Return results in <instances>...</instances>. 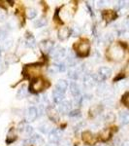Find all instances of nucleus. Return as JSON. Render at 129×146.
<instances>
[{
    "label": "nucleus",
    "instance_id": "nucleus-1",
    "mask_svg": "<svg viewBox=\"0 0 129 146\" xmlns=\"http://www.w3.org/2000/svg\"><path fill=\"white\" fill-rule=\"evenodd\" d=\"M108 56L114 60H120L124 56V50L119 44H113L109 48Z\"/></svg>",
    "mask_w": 129,
    "mask_h": 146
},
{
    "label": "nucleus",
    "instance_id": "nucleus-2",
    "mask_svg": "<svg viewBox=\"0 0 129 146\" xmlns=\"http://www.w3.org/2000/svg\"><path fill=\"white\" fill-rule=\"evenodd\" d=\"M23 75L27 78H34L40 73V66L38 64H28L23 68Z\"/></svg>",
    "mask_w": 129,
    "mask_h": 146
},
{
    "label": "nucleus",
    "instance_id": "nucleus-3",
    "mask_svg": "<svg viewBox=\"0 0 129 146\" xmlns=\"http://www.w3.org/2000/svg\"><path fill=\"white\" fill-rule=\"evenodd\" d=\"M90 49V44L88 40H82L78 44H76V51L80 56H88Z\"/></svg>",
    "mask_w": 129,
    "mask_h": 146
},
{
    "label": "nucleus",
    "instance_id": "nucleus-4",
    "mask_svg": "<svg viewBox=\"0 0 129 146\" xmlns=\"http://www.w3.org/2000/svg\"><path fill=\"white\" fill-rule=\"evenodd\" d=\"M74 16V10L70 8V6L65 5L62 7V9L60 10V18L62 19L63 21L67 22V21H70Z\"/></svg>",
    "mask_w": 129,
    "mask_h": 146
},
{
    "label": "nucleus",
    "instance_id": "nucleus-5",
    "mask_svg": "<svg viewBox=\"0 0 129 146\" xmlns=\"http://www.w3.org/2000/svg\"><path fill=\"white\" fill-rule=\"evenodd\" d=\"M112 75V69L107 66H101L98 69L97 71V81L98 80H105V79H108L110 78Z\"/></svg>",
    "mask_w": 129,
    "mask_h": 146
},
{
    "label": "nucleus",
    "instance_id": "nucleus-6",
    "mask_svg": "<svg viewBox=\"0 0 129 146\" xmlns=\"http://www.w3.org/2000/svg\"><path fill=\"white\" fill-rule=\"evenodd\" d=\"M53 46H55V42L51 41V40H43L39 43L40 50L45 54H48L51 51H53Z\"/></svg>",
    "mask_w": 129,
    "mask_h": 146
},
{
    "label": "nucleus",
    "instance_id": "nucleus-7",
    "mask_svg": "<svg viewBox=\"0 0 129 146\" xmlns=\"http://www.w3.org/2000/svg\"><path fill=\"white\" fill-rule=\"evenodd\" d=\"M45 87H46L45 81L40 78H37V79H34L33 81L31 82V84H30V90L32 92H40V91L44 90Z\"/></svg>",
    "mask_w": 129,
    "mask_h": 146
},
{
    "label": "nucleus",
    "instance_id": "nucleus-8",
    "mask_svg": "<svg viewBox=\"0 0 129 146\" xmlns=\"http://www.w3.org/2000/svg\"><path fill=\"white\" fill-rule=\"evenodd\" d=\"M84 67L83 65H77V66H73L71 67L69 69V71H68V77L73 80H76L79 78L80 74H81L82 72L84 71Z\"/></svg>",
    "mask_w": 129,
    "mask_h": 146
},
{
    "label": "nucleus",
    "instance_id": "nucleus-9",
    "mask_svg": "<svg viewBox=\"0 0 129 146\" xmlns=\"http://www.w3.org/2000/svg\"><path fill=\"white\" fill-rule=\"evenodd\" d=\"M62 133L58 129H53L49 133V140L51 143H58L61 139Z\"/></svg>",
    "mask_w": 129,
    "mask_h": 146
},
{
    "label": "nucleus",
    "instance_id": "nucleus-10",
    "mask_svg": "<svg viewBox=\"0 0 129 146\" xmlns=\"http://www.w3.org/2000/svg\"><path fill=\"white\" fill-rule=\"evenodd\" d=\"M38 117V111L35 107H29L24 113V118L26 122H33Z\"/></svg>",
    "mask_w": 129,
    "mask_h": 146
},
{
    "label": "nucleus",
    "instance_id": "nucleus-11",
    "mask_svg": "<svg viewBox=\"0 0 129 146\" xmlns=\"http://www.w3.org/2000/svg\"><path fill=\"white\" fill-rule=\"evenodd\" d=\"M65 56V49L63 47H60V46H57L55 47V49L53 50V53H51V58L53 60H60V58H64Z\"/></svg>",
    "mask_w": 129,
    "mask_h": 146
},
{
    "label": "nucleus",
    "instance_id": "nucleus-12",
    "mask_svg": "<svg viewBox=\"0 0 129 146\" xmlns=\"http://www.w3.org/2000/svg\"><path fill=\"white\" fill-rule=\"evenodd\" d=\"M96 81H97V78H96V76H94V75L90 74V73H88V74L84 75V84L88 88H91V87L94 86Z\"/></svg>",
    "mask_w": 129,
    "mask_h": 146
},
{
    "label": "nucleus",
    "instance_id": "nucleus-13",
    "mask_svg": "<svg viewBox=\"0 0 129 146\" xmlns=\"http://www.w3.org/2000/svg\"><path fill=\"white\" fill-rule=\"evenodd\" d=\"M46 112H47V115H48V117L51 120V121L57 122L58 120H59V114H58L57 110H56L55 108L50 106V107L47 108Z\"/></svg>",
    "mask_w": 129,
    "mask_h": 146
},
{
    "label": "nucleus",
    "instance_id": "nucleus-14",
    "mask_svg": "<svg viewBox=\"0 0 129 146\" xmlns=\"http://www.w3.org/2000/svg\"><path fill=\"white\" fill-rule=\"evenodd\" d=\"M83 140L88 144L92 145L96 142V137L90 131H84V133H83Z\"/></svg>",
    "mask_w": 129,
    "mask_h": 146
},
{
    "label": "nucleus",
    "instance_id": "nucleus-15",
    "mask_svg": "<svg viewBox=\"0 0 129 146\" xmlns=\"http://www.w3.org/2000/svg\"><path fill=\"white\" fill-rule=\"evenodd\" d=\"M72 108V102L71 101H63V102L60 103L59 105V111L60 113H62V114H69L70 113V110H71Z\"/></svg>",
    "mask_w": 129,
    "mask_h": 146
},
{
    "label": "nucleus",
    "instance_id": "nucleus-16",
    "mask_svg": "<svg viewBox=\"0 0 129 146\" xmlns=\"http://www.w3.org/2000/svg\"><path fill=\"white\" fill-rule=\"evenodd\" d=\"M70 36V30L69 28L64 27H61L59 30H58V38L61 41H65L69 38Z\"/></svg>",
    "mask_w": 129,
    "mask_h": 146
},
{
    "label": "nucleus",
    "instance_id": "nucleus-17",
    "mask_svg": "<svg viewBox=\"0 0 129 146\" xmlns=\"http://www.w3.org/2000/svg\"><path fill=\"white\" fill-rule=\"evenodd\" d=\"M53 100L56 103L63 102V100H64V93H62V92L55 89L53 92Z\"/></svg>",
    "mask_w": 129,
    "mask_h": 146
},
{
    "label": "nucleus",
    "instance_id": "nucleus-18",
    "mask_svg": "<svg viewBox=\"0 0 129 146\" xmlns=\"http://www.w3.org/2000/svg\"><path fill=\"white\" fill-rule=\"evenodd\" d=\"M96 93H97L98 96H107L108 93H109V88H108V86L105 83H101L98 85Z\"/></svg>",
    "mask_w": 129,
    "mask_h": 146
},
{
    "label": "nucleus",
    "instance_id": "nucleus-19",
    "mask_svg": "<svg viewBox=\"0 0 129 146\" xmlns=\"http://www.w3.org/2000/svg\"><path fill=\"white\" fill-rule=\"evenodd\" d=\"M102 17L104 19L105 21L107 22H110V21H113L115 18L116 17V13L114 11H111V10H108V11H104L102 13Z\"/></svg>",
    "mask_w": 129,
    "mask_h": 146
},
{
    "label": "nucleus",
    "instance_id": "nucleus-20",
    "mask_svg": "<svg viewBox=\"0 0 129 146\" xmlns=\"http://www.w3.org/2000/svg\"><path fill=\"white\" fill-rule=\"evenodd\" d=\"M28 95V90H27V87L25 85H22L20 89H18V93H17V98L18 100H22V98H26Z\"/></svg>",
    "mask_w": 129,
    "mask_h": 146
},
{
    "label": "nucleus",
    "instance_id": "nucleus-21",
    "mask_svg": "<svg viewBox=\"0 0 129 146\" xmlns=\"http://www.w3.org/2000/svg\"><path fill=\"white\" fill-rule=\"evenodd\" d=\"M30 142L33 143V144L36 146H43L45 141H44V138L42 137V136H40L38 135H35L30 138Z\"/></svg>",
    "mask_w": 129,
    "mask_h": 146
},
{
    "label": "nucleus",
    "instance_id": "nucleus-22",
    "mask_svg": "<svg viewBox=\"0 0 129 146\" xmlns=\"http://www.w3.org/2000/svg\"><path fill=\"white\" fill-rule=\"evenodd\" d=\"M67 88H68V84L65 80H58L57 83L55 85L56 90L62 92V93H65V91L67 90Z\"/></svg>",
    "mask_w": 129,
    "mask_h": 146
},
{
    "label": "nucleus",
    "instance_id": "nucleus-23",
    "mask_svg": "<svg viewBox=\"0 0 129 146\" xmlns=\"http://www.w3.org/2000/svg\"><path fill=\"white\" fill-rule=\"evenodd\" d=\"M70 93L72 94L74 96H79L80 93H81V90H80V87L78 86V84L75 83V82H72L70 84Z\"/></svg>",
    "mask_w": 129,
    "mask_h": 146
},
{
    "label": "nucleus",
    "instance_id": "nucleus-24",
    "mask_svg": "<svg viewBox=\"0 0 129 146\" xmlns=\"http://www.w3.org/2000/svg\"><path fill=\"white\" fill-rule=\"evenodd\" d=\"M16 139H17V135H16V133H15V129H12L9 131V133H7L6 142L8 143V144H10V143H13Z\"/></svg>",
    "mask_w": 129,
    "mask_h": 146
},
{
    "label": "nucleus",
    "instance_id": "nucleus-25",
    "mask_svg": "<svg viewBox=\"0 0 129 146\" xmlns=\"http://www.w3.org/2000/svg\"><path fill=\"white\" fill-rule=\"evenodd\" d=\"M47 23H48V20H47V18L46 17H40L38 20H36L34 22V27H36V28H40V27H45V25H47Z\"/></svg>",
    "mask_w": 129,
    "mask_h": 146
},
{
    "label": "nucleus",
    "instance_id": "nucleus-26",
    "mask_svg": "<svg viewBox=\"0 0 129 146\" xmlns=\"http://www.w3.org/2000/svg\"><path fill=\"white\" fill-rule=\"evenodd\" d=\"M119 121L122 125L129 123V113L127 111H120L119 113Z\"/></svg>",
    "mask_w": 129,
    "mask_h": 146
},
{
    "label": "nucleus",
    "instance_id": "nucleus-27",
    "mask_svg": "<svg viewBox=\"0 0 129 146\" xmlns=\"http://www.w3.org/2000/svg\"><path fill=\"white\" fill-rule=\"evenodd\" d=\"M51 129V125L50 123H43L39 126V131L43 133H48Z\"/></svg>",
    "mask_w": 129,
    "mask_h": 146
},
{
    "label": "nucleus",
    "instance_id": "nucleus-28",
    "mask_svg": "<svg viewBox=\"0 0 129 146\" xmlns=\"http://www.w3.org/2000/svg\"><path fill=\"white\" fill-rule=\"evenodd\" d=\"M25 13H26V17L29 20H32V19H34L37 16V11L34 8H27Z\"/></svg>",
    "mask_w": 129,
    "mask_h": 146
},
{
    "label": "nucleus",
    "instance_id": "nucleus-29",
    "mask_svg": "<svg viewBox=\"0 0 129 146\" xmlns=\"http://www.w3.org/2000/svg\"><path fill=\"white\" fill-rule=\"evenodd\" d=\"M25 45H26L27 47H29V48H34L35 46H36V40H35V38L33 36H28L26 41H25Z\"/></svg>",
    "mask_w": 129,
    "mask_h": 146
},
{
    "label": "nucleus",
    "instance_id": "nucleus-30",
    "mask_svg": "<svg viewBox=\"0 0 129 146\" xmlns=\"http://www.w3.org/2000/svg\"><path fill=\"white\" fill-rule=\"evenodd\" d=\"M18 60L17 56H16L14 54H8L6 56V62L9 63V64H12V63H15Z\"/></svg>",
    "mask_w": 129,
    "mask_h": 146
},
{
    "label": "nucleus",
    "instance_id": "nucleus-31",
    "mask_svg": "<svg viewBox=\"0 0 129 146\" xmlns=\"http://www.w3.org/2000/svg\"><path fill=\"white\" fill-rule=\"evenodd\" d=\"M32 133H33V128H32L31 126H29V125H25L24 129H23V131H22L23 135L29 136L32 135Z\"/></svg>",
    "mask_w": 129,
    "mask_h": 146
},
{
    "label": "nucleus",
    "instance_id": "nucleus-32",
    "mask_svg": "<svg viewBox=\"0 0 129 146\" xmlns=\"http://www.w3.org/2000/svg\"><path fill=\"white\" fill-rule=\"evenodd\" d=\"M105 121L107 122V123H112V122H114L115 120H116V115L114 114V113L112 112H109L106 114V116H105Z\"/></svg>",
    "mask_w": 129,
    "mask_h": 146
},
{
    "label": "nucleus",
    "instance_id": "nucleus-33",
    "mask_svg": "<svg viewBox=\"0 0 129 146\" xmlns=\"http://www.w3.org/2000/svg\"><path fill=\"white\" fill-rule=\"evenodd\" d=\"M12 46H13V41H12L11 39L7 40V41H5L3 43V45H2V49H3L4 51H7V50H9Z\"/></svg>",
    "mask_w": 129,
    "mask_h": 146
},
{
    "label": "nucleus",
    "instance_id": "nucleus-34",
    "mask_svg": "<svg viewBox=\"0 0 129 146\" xmlns=\"http://www.w3.org/2000/svg\"><path fill=\"white\" fill-rule=\"evenodd\" d=\"M100 136H101V138L103 140H106L109 138L110 136V129H103L101 131V133H100Z\"/></svg>",
    "mask_w": 129,
    "mask_h": 146
},
{
    "label": "nucleus",
    "instance_id": "nucleus-35",
    "mask_svg": "<svg viewBox=\"0 0 129 146\" xmlns=\"http://www.w3.org/2000/svg\"><path fill=\"white\" fill-rule=\"evenodd\" d=\"M81 33H82L81 27H79L78 25L73 27V28H72V35H73V36H79Z\"/></svg>",
    "mask_w": 129,
    "mask_h": 146
},
{
    "label": "nucleus",
    "instance_id": "nucleus-36",
    "mask_svg": "<svg viewBox=\"0 0 129 146\" xmlns=\"http://www.w3.org/2000/svg\"><path fill=\"white\" fill-rule=\"evenodd\" d=\"M18 25V23H17V20L14 18H11L10 20L8 21V27L9 28H15L17 27Z\"/></svg>",
    "mask_w": 129,
    "mask_h": 146
},
{
    "label": "nucleus",
    "instance_id": "nucleus-37",
    "mask_svg": "<svg viewBox=\"0 0 129 146\" xmlns=\"http://www.w3.org/2000/svg\"><path fill=\"white\" fill-rule=\"evenodd\" d=\"M7 70V63L0 60V75H2Z\"/></svg>",
    "mask_w": 129,
    "mask_h": 146
},
{
    "label": "nucleus",
    "instance_id": "nucleus-38",
    "mask_svg": "<svg viewBox=\"0 0 129 146\" xmlns=\"http://www.w3.org/2000/svg\"><path fill=\"white\" fill-rule=\"evenodd\" d=\"M104 40L105 42H108V43H110V42H112L113 40H114V36H113L112 33H108L104 36Z\"/></svg>",
    "mask_w": 129,
    "mask_h": 146
},
{
    "label": "nucleus",
    "instance_id": "nucleus-39",
    "mask_svg": "<svg viewBox=\"0 0 129 146\" xmlns=\"http://www.w3.org/2000/svg\"><path fill=\"white\" fill-rule=\"evenodd\" d=\"M122 102L126 105V106L129 107V93H126L125 95H124L123 98H122Z\"/></svg>",
    "mask_w": 129,
    "mask_h": 146
},
{
    "label": "nucleus",
    "instance_id": "nucleus-40",
    "mask_svg": "<svg viewBox=\"0 0 129 146\" xmlns=\"http://www.w3.org/2000/svg\"><path fill=\"white\" fill-rule=\"evenodd\" d=\"M100 111H101V108H100V106H94V107H92V109H91V114L92 115L99 114Z\"/></svg>",
    "mask_w": 129,
    "mask_h": 146
},
{
    "label": "nucleus",
    "instance_id": "nucleus-41",
    "mask_svg": "<svg viewBox=\"0 0 129 146\" xmlns=\"http://www.w3.org/2000/svg\"><path fill=\"white\" fill-rule=\"evenodd\" d=\"M69 116L70 117H79V116H81V112H80L79 110H73V111H70Z\"/></svg>",
    "mask_w": 129,
    "mask_h": 146
},
{
    "label": "nucleus",
    "instance_id": "nucleus-42",
    "mask_svg": "<svg viewBox=\"0 0 129 146\" xmlns=\"http://www.w3.org/2000/svg\"><path fill=\"white\" fill-rule=\"evenodd\" d=\"M114 100H111V98H108V100H106L104 101V104H106L107 106H113V105H114Z\"/></svg>",
    "mask_w": 129,
    "mask_h": 146
},
{
    "label": "nucleus",
    "instance_id": "nucleus-43",
    "mask_svg": "<svg viewBox=\"0 0 129 146\" xmlns=\"http://www.w3.org/2000/svg\"><path fill=\"white\" fill-rule=\"evenodd\" d=\"M107 2L106 1H98L97 2V7L98 8H103V7H105L107 5Z\"/></svg>",
    "mask_w": 129,
    "mask_h": 146
},
{
    "label": "nucleus",
    "instance_id": "nucleus-44",
    "mask_svg": "<svg viewBox=\"0 0 129 146\" xmlns=\"http://www.w3.org/2000/svg\"><path fill=\"white\" fill-rule=\"evenodd\" d=\"M124 3H125L124 1H118L116 7H118V8H119V9H120V8H123V7H124Z\"/></svg>",
    "mask_w": 129,
    "mask_h": 146
},
{
    "label": "nucleus",
    "instance_id": "nucleus-45",
    "mask_svg": "<svg viewBox=\"0 0 129 146\" xmlns=\"http://www.w3.org/2000/svg\"><path fill=\"white\" fill-rule=\"evenodd\" d=\"M5 38V32L4 31H0V39Z\"/></svg>",
    "mask_w": 129,
    "mask_h": 146
},
{
    "label": "nucleus",
    "instance_id": "nucleus-46",
    "mask_svg": "<svg viewBox=\"0 0 129 146\" xmlns=\"http://www.w3.org/2000/svg\"><path fill=\"white\" fill-rule=\"evenodd\" d=\"M122 146H129V139L128 140H125L123 142V144H122Z\"/></svg>",
    "mask_w": 129,
    "mask_h": 146
},
{
    "label": "nucleus",
    "instance_id": "nucleus-47",
    "mask_svg": "<svg viewBox=\"0 0 129 146\" xmlns=\"http://www.w3.org/2000/svg\"><path fill=\"white\" fill-rule=\"evenodd\" d=\"M125 71L129 73V62L127 63V64H126V67H125Z\"/></svg>",
    "mask_w": 129,
    "mask_h": 146
},
{
    "label": "nucleus",
    "instance_id": "nucleus-48",
    "mask_svg": "<svg viewBox=\"0 0 129 146\" xmlns=\"http://www.w3.org/2000/svg\"><path fill=\"white\" fill-rule=\"evenodd\" d=\"M47 146H51V145H47Z\"/></svg>",
    "mask_w": 129,
    "mask_h": 146
}]
</instances>
